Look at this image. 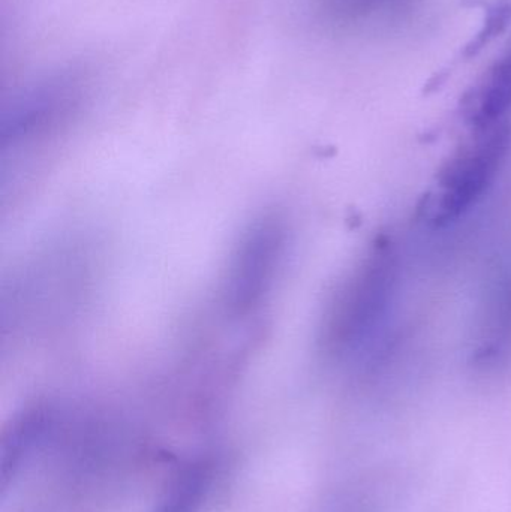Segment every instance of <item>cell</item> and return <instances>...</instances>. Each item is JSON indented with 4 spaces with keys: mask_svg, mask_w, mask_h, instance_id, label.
Returning <instances> with one entry per match:
<instances>
[{
    "mask_svg": "<svg viewBox=\"0 0 511 512\" xmlns=\"http://www.w3.org/2000/svg\"><path fill=\"white\" fill-rule=\"evenodd\" d=\"M401 259L392 240H377L342 280L324 315L321 343L327 357L347 360L366 348L395 301Z\"/></svg>",
    "mask_w": 511,
    "mask_h": 512,
    "instance_id": "cell-1",
    "label": "cell"
},
{
    "mask_svg": "<svg viewBox=\"0 0 511 512\" xmlns=\"http://www.w3.org/2000/svg\"><path fill=\"white\" fill-rule=\"evenodd\" d=\"M511 149L507 120L476 128V134L447 162L438 183L435 222L450 224L467 215L488 194Z\"/></svg>",
    "mask_w": 511,
    "mask_h": 512,
    "instance_id": "cell-2",
    "label": "cell"
},
{
    "mask_svg": "<svg viewBox=\"0 0 511 512\" xmlns=\"http://www.w3.org/2000/svg\"><path fill=\"white\" fill-rule=\"evenodd\" d=\"M477 360L495 366L511 355V267L489 292L477 339Z\"/></svg>",
    "mask_w": 511,
    "mask_h": 512,
    "instance_id": "cell-3",
    "label": "cell"
},
{
    "mask_svg": "<svg viewBox=\"0 0 511 512\" xmlns=\"http://www.w3.org/2000/svg\"><path fill=\"white\" fill-rule=\"evenodd\" d=\"M511 110V50L492 69L471 110L474 128L506 120Z\"/></svg>",
    "mask_w": 511,
    "mask_h": 512,
    "instance_id": "cell-4",
    "label": "cell"
},
{
    "mask_svg": "<svg viewBox=\"0 0 511 512\" xmlns=\"http://www.w3.org/2000/svg\"><path fill=\"white\" fill-rule=\"evenodd\" d=\"M42 415L36 412H27L23 417L17 418L12 423L11 429L5 433L0 450V477L2 487H6L14 477L23 457L29 453L33 442L38 438L42 430Z\"/></svg>",
    "mask_w": 511,
    "mask_h": 512,
    "instance_id": "cell-5",
    "label": "cell"
},
{
    "mask_svg": "<svg viewBox=\"0 0 511 512\" xmlns=\"http://www.w3.org/2000/svg\"><path fill=\"white\" fill-rule=\"evenodd\" d=\"M204 490L206 474L200 466H191L174 480L155 512H198Z\"/></svg>",
    "mask_w": 511,
    "mask_h": 512,
    "instance_id": "cell-6",
    "label": "cell"
}]
</instances>
